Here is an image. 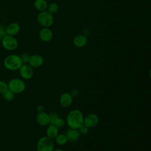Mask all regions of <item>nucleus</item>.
<instances>
[{"label": "nucleus", "instance_id": "f257e3e1", "mask_svg": "<svg viewBox=\"0 0 151 151\" xmlns=\"http://www.w3.org/2000/svg\"><path fill=\"white\" fill-rule=\"evenodd\" d=\"M83 113L78 109H73L68 113L65 123L69 128L78 129L83 124Z\"/></svg>", "mask_w": 151, "mask_h": 151}, {"label": "nucleus", "instance_id": "f8f14e48", "mask_svg": "<svg viewBox=\"0 0 151 151\" xmlns=\"http://www.w3.org/2000/svg\"><path fill=\"white\" fill-rule=\"evenodd\" d=\"M65 136L67 140L71 142H75L77 141L80 137V133L78 129L69 128L65 132Z\"/></svg>", "mask_w": 151, "mask_h": 151}, {"label": "nucleus", "instance_id": "c756f323", "mask_svg": "<svg viewBox=\"0 0 151 151\" xmlns=\"http://www.w3.org/2000/svg\"><path fill=\"white\" fill-rule=\"evenodd\" d=\"M2 37L1 35H0V42H1V40H2Z\"/></svg>", "mask_w": 151, "mask_h": 151}, {"label": "nucleus", "instance_id": "dca6fc26", "mask_svg": "<svg viewBox=\"0 0 151 151\" xmlns=\"http://www.w3.org/2000/svg\"><path fill=\"white\" fill-rule=\"evenodd\" d=\"M59 130L58 128L54 124H49V126L47 127L46 130V135L48 137L54 139L58 134Z\"/></svg>", "mask_w": 151, "mask_h": 151}, {"label": "nucleus", "instance_id": "412c9836", "mask_svg": "<svg viewBox=\"0 0 151 151\" xmlns=\"http://www.w3.org/2000/svg\"><path fill=\"white\" fill-rule=\"evenodd\" d=\"M54 124L55 126H56L58 129L59 128H63L65 126V121L61 117H60V116L56 119V120L55 121Z\"/></svg>", "mask_w": 151, "mask_h": 151}, {"label": "nucleus", "instance_id": "f03ea898", "mask_svg": "<svg viewBox=\"0 0 151 151\" xmlns=\"http://www.w3.org/2000/svg\"><path fill=\"white\" fill-rule=\"evenodd\" d=\"M4 66L9 71H17L22 65V62L19 55L17 54H9L4 60Z\"/></svg>", "mask_w": 151, "mask_h": 151}, {"label": "nucleus", "instance_id": "bb28decb", "mask_svg": "<svg viewBox=\"0 0 151 151\" xmlns=\"http://www.w3.org/2000/svg\"><path fill=\"white\" fill-rule=\"evenodd\" d=\"M70 94H71V96L74 98V97H77L78 95H79V91L78 89L76 88H74L73 89L71 92L70 93Z\"/></svg>", "mask_w": 151, "mask_h": 151}, {"label": "nucleus", "instance_id": "7ed1b4c3", "mask_svg": "<svg viewBox=\"0 0 151 151\" xmlns=\"http://www.w3.org/2000/svg\"><path fill=\"white\" fill-rule=\"evenodd\" d=\"M8 90L11 91L15 94L23 93L26 88V84L22 79L19 78H14L8 83Z\"/></svg>", "mask_w": 151, "mask_h": 151}, {"label": "nucleus", "instance_id": "0eeeda50", "mask_svg": "<svg viewBox=\"0 0 151 151\" xmlns=\"http://www.w3.org/2000/svg\"><path fill=\"white\" fill-rule=\"evenodd\" d=\"M18 70L21 77L24 80H29L34 75L33 68L28 63L22 64Z\"/></svg>", "mask_w": 151, "mask_h": 151}, {"label": "nucleus", "instance_id": "aec40b11", "mask_svg": "<svg viewBox=\"0 0 151 151\" xmlns=\"http://www.w3.org/2000/svg\"><path fill=\"white\" fill-rule=\"evenodd\" d=\"M2 96H3V98L4 99V100H5L7 101H12L14 99L15 94L13 93L9 90H8L4 93L2 94Z\"/></svg>", "mask_w": 151, "mask_h": 151}, {"label": "nucleus", "instance_id": "5701e85b", "mask_svg": "<svg viewBox=\"0 0 151 151\" xmlns=\"http://www.w3.org/2000/svg\"><path fill=\"white\" fill-rule=\"evenodd\" d=\"M59 117V114L55 112L51 113L49 114V118H50V124H54L55 121L56 119Z\"/></svg>", "mask_w": 151, "mask_h": 151}, {"label": "nucleus", "instance_id": "f3484780", "mask_svg": "<svg viewBox=\"0 0 151 151\" xmlns=\"http://www.w3.org/2000/svg\"><path fill=\"white\" fill-rule=\"evenodd\" d=\"M34 5L37 11L42 12L47 10L48 4L46 0H35Z\"/></svg>", "mask_w": 151, "mask_h": 151}, {"label": "nucleus", "instance_id": "9d476101", "mask_svg": "<svg viewBox=\"0 0 151 151\" xmlns=\"http://www.w3.org/2000/svg\"><path fill=\"white\" fill-rule=\"evenodd\" d=\"M73 101V97L71 96L70 93H63L59 98V103L61 107L67 108L70 107Z\"/></svg>", "mask_w": 151, "mask_h": 151}, {"label": "nucleus", "instance_id": "a878e982", "mask_svg": "<svg viewBox=\"0 0 151 151\" xmlns=\"http://www.w3.org/2000/svg\"><path fill=\"white\" fill-rule=\"evenodd\" d=\"M6 35V27L5 25L2 24H0V35H1L2 37Z\"/></svg>", "mask_w": 151, "mask_h": 151}, {"label": "nucleus", "instance_id": "a211bd4d", "mask_svg": "<svg viewBox=\"0 0 151 151\" xmlns=\"http://www.w3.org/2000/svg\"><path fill=\"white\" fill-rule=\"evenodd\" d=\"M54 139L57 144L60 146L64 145L68 141L65 134L64 133H58Z\"/></svg>", "mask_w": 151, "mask_h": 151}, {"label": "nucleus", "instance_id": "6ab92c4d", "mask_svg": "<svg viewBox=\"0 0 151 151\" xmlns=\"http://www.w3.org/2000/svg\"><path fill=\"white\" fill-rule=\"evenodd\" d=\"M58 8H59V7L57 3L52 2V3L50 4L49 5H48L47 11L48 12H50L51 14L52 15L54 14H55L58 11Z\"/></svg>", "mask_w": 151, "mask_h": 151}, {"label": "nucleus", "instance_id": "1a4fd4ad", "mask_svg": "<svg viewBox=\"0 0 151 151\" xmlns=\"http://www.w3.org/2000/svg\"><path fill=\"white\" fill-rule=\"evenodd\" d=\"M39 37L43 42H50L53 37L52 30L49 27H43L39 32Z\"/></svg>", "mask_w": 151, "mask_h": 151}, {"label": "nucleus", "instance_id": "2eb2a0df", "mask_svg": "<svg viewBox=\"0 0 151 151\" xmlns=\"http://www.w3.org/2000/svg\"><path fill=\"white\" fill-rule=\"evenodd\" d=\"M21 29L20 25L17 22H12L6 27V35L15 36L17 35Z\"/></svg>", "mask_w": 151, "mask_h": 151}, {"label": "nucleus", "instance_id": "20e7f679", "mask_svg": "<svg viewBox=\"0 0 151 151\" xmlns=\"http://www.w3.org/2000/svg\"><path fill=\"white\" fill-rule=\"evenodd\" d=\"M54 144L52 139L46 136L41 137L37 142V151H52Z\"/></svg>", "mask_w": 151, "mask_h": 151}, {"label": "nucleus", "instance_id": "6e6552de", "mask_svg": "<svg viewBox=\"0 0 151 151\" xmlns=\"http://www.w3.org/2000/svg\"><path fill=\"white\" fill-rule=\"evenodd\" d=\"M99 121V119L96 114L90 113L87 114L85 117H84L83 124L88 128H92L98 124Z\"/></svg>", "mask_w": 151, "mask_h": 151}, {"label": "nucleus", "instance_id": "4468645a", "mask_svg": "<svg viewBox=\"0 0 151 151\" xmlns=\"http://www.w3.org/2000/svg\"><path fill=\"white\" fill-rule=\"evenodd\" d=\"M36 121L38 124L45 126L50 124L49 114L44 111L38 113L36 116Z\"/></svg>", "mask_w": 151, "mask_h": 151}, {"label": "nucleus", "instance_id": "4be33fe9", "mask_svg": "<svg viewBox=\"0 0 151 151\" xmlns=\"http://www.w3.org/2000/svg\"><path fill=\"white\" fill-rule=\"evenodd\" d=\"M8 90V83L4 81L0 80V94L4 93Z\"/></svg>", "mask_w": 151, "mask_h": 151}, {"label": "nucleus", "instance_id": "cd10ccee", "mask_svg": "<svg viewBox=\"0 0 151 151\" xmlns=\"http://www.w3.org/2000/svg\"><path fill=\"white\" fill-rule=\"evenodd\" d=\"M44 110V106L42 105H39L37 106V111L38 113H40V112H42Z\"/></svg>", "mask_w": 151, "mask_h": 151}, {"label": "nucleus", "instance_id": "b1692460", "mask_svg": "<svg viewBox=\"0 0 151 151\" xmlns=\"http://www.w3.org/2000/svg\"><path fill=\"white\" fill-rule=\"evenodd\" d=\"M19 57L21 59V61H22V63L23 64H27V63H28L30 55L27 52H23L21 54V55H19Z\"/></svg>", "mask_w": 151, "mask_h": 151}, {"label": "nucleus", "instance_id": "393cba45", "mask_svg": "<svg viewBox=\"0 0 151 151\" xmlns=\"http://www.w3.org/2000/svg\"><path fill=\"white\" fill-rule=\"evenodd\" d=\"M79 132L80 133V134H86L88 132L89 130V128L87 127L86 126H85L84 124H83L80 127V128L78 129Z\"/></svg>", "mask_w": 151, "mask_h": 151}, {"label": "nucleus", "instance_id": "c85d7f7f", "mask_svg": "<svg viewBox=\"0 0 151 151\" xmlns=\"http://www.w3.org/2000/svg\"><path fill=\"white\" fill-rule=\"evenodd\" d=\"M52 151H64V150L61 149H54Z\"/></svg>", "mask_w": 151, "mask_h": 151}, {"label": "nucleus", "instance_id": "39448f33", "mask_svg": "<svg viewBox=\"0 0 151 151\" xmlns=\"http://www.w3.org/2000/svg\"><path fill=\"white\" fill-rule=\"evenodd\" d=\"M37 21L42 27H50L53 24L54 17L46 10L40 12L38 14Z\"/></svg>", "mask_w": 151, "mask_h": 151}, {"label": "nucleus", "instance_id": "9b49d317", "mask_svg": "<svg viewBox=\"0 0 151 151\" xmlns=\"http://www.w3.org/2000/svg\"><path fill=\"white\" fill-rule=\"evenodd\" d=\"M44 63L43 57L38 54H33L30 55L28 64L32 68H38L41 67Z\"/></svg>", "mask_w": 151, "mask_h": 151}, {"label": "nucleus", "instance_id": "423d86ee", "mask_svg": "<svg viewBox=\"0 0 151 151\" xmlns=\"http://www.w3.org/2000/svg\"><path fill=\"white\" fill-rule=\"evenodd\" d=\"M1 44L5 50L8 51H13L18 47V42L16 38L14 36L6 35L2 37Z\"/></svg>", "mask_w": 151, "mask_h": 151}, {"label": "nucleus", "instance_id": "ddd939ff", "mask_svg": "<svg viewBox=\"0 0 151 151\" xmlns=\"http://www.w3.org/2000/svg\"><path fill=\"white\" fill-rule=\"evenodd\" d=\"M73 42L76 47L82 48L86 45L88 42V39L86 35L84 34H78L74 38Z\"/></svg>", "mask_w": 151, "mask_h": 151}]
</instances>
